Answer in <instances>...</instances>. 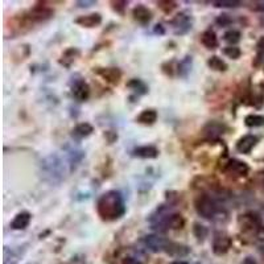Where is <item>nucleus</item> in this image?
<instances>
[{"label": "nucleus", "mask_w": 264, "mask_h": 264, "mask_svg": "<svg viewBox=\"0 0 264 264\" xmlns=\"http://www.w3.org/2000/svg\"><path fill=\"white\" fill-rule=\"evenodd\" d=\"M97 211L99 217L107 222L122 218L126 213V205L121 193L117 190H110L102 194L97 204Z\"/></svg>", "instance_id": "nucleus-1"}, {"label": "nucleus", "mask_w": 264, "mask_h": 264, "mask_svg": "<svg viewBox=\"0 0 264 264\" xmlns=\"http://www.w3.org/2000/svg\"><path fill=\"white\" fill-rule=\"evenodd\" d=\"M194 206H196L198 215H201V217H204L206 219L215 218L219 213V205L209 194H201V196L197 197Z\"/></svg>", "instance_id": "nucleus-2"}, {"label": "nucleus", "mask_w": 264, "mask_h": 264, "mask_svg": "<svg viewBox=\"0 0 264 264\" xmlns=\"http://www.w3.org/2000/svg\"><path fill=\"white\" fill-rule=\"evenodd\" d=\"M239 226L242 230L250 234H257L258 231L261 230L262 221L259 215L254 214V213H247L239 217Z\"/></svg>", "instance_id": "nucleus-3"}, {"label": "nucleus", "mask_w": 264, "mask_h": 264, "mask_svg": "<svg viewBox=\"0 0 264 264\" xmlns=\"http://www.w3.org/2000/svg\"><path fill=\"white\" fill-rule=\"evenodd\" d=\"M223 172L231 177L239 178V177H246L250 172V166L246 164L245 161H241V160H237V158H233L230 161L227 162L225 168H223Z\"/></svg>", "instance_id": "nucleus-4"}, {"label": "nucleus", "mask_w": 264, "mask_h": 264, "mask_svg": "<svg viewBox=\"0 0 264 264\" xmlns=\"http://www.w3.org/2000/svg\"><path fill=\"white\" fill-rule=\"evenodd\" d=\"M231 245H233V241L229 235L218 233V234H215L214 239H213V253L218 257H222V255L229 253Z\"/></svg>", "instance_id": "nucleus-5"}, {"label": "nucleus", "mask_w": 264, "mask_h": 264, "mask_svg": "<svg viewBox=\"0 0 264 264\" xmlns=\"http://www.w3.org/2000/svg\"><path fill=\"white\" fill-rule=\"evenodd\" d=\"M169 242L170 241L160 237V235H147L144 238V243L152 253H162V251L165 253L168 246H169Z\"/></svg>", "instance_id": "nucleus-6"}, {"label": "nucleus", "mask_w": 264, "mask_h": 264, "mask_svg": "<svg viewBox=\"0 0 264 264\" xmlns=\"http://www.w3.org/2000/svg\"><path fill=\"white\" fill-rule=\"evenodd\" d=\"M72 94L78 102H85L90 97V86L83 79H78L73 83Z\"/></svg>", "instance_id": "nucleus-7"}, {"label": "nucleus", "mask_w": 264, "mask_h": 264, "mask_svg": "<svg viewBox=\"0 0 264 264\" xmlns=\"http://www.w3.org/2000/svg\"><path fill=\"white\" fill-rule=\"evenodd\" d=\"M53 9L45 7V5H41V4H37L36 7H33L29 12V20L32 21H36V23H41V21H45V20L50 19L53 16Z\"/></svg>", "instance_id": "nucleus-8"}, {"label": "nucleus", "mask_w": 264, "mask_h": 264, "mask_svg": "<svg viewBox=\"0 0 264 264\" xmlns=\"http://www.w3.org/2000/svg\"><path fill=\"white\" fill-rule=\"evenodd\" d=\"M258 137L255 135H245L237 141V151L243 155H249L258 144Z\"/></svg>", "instance_id": "nucleus-9"}, {"label": "nucleus", "mask_w": 264, "mask_h": 264, "mask_svg": "<svg viewBox=\"0 0 264 264\" xmlns=\"http://www.w3.org/2000/svg\"><path fill=\"white\" fill-rule=\"evenodd\" d=\"M132 16H133V20L137 21L139 24H141V25H147L152 20L151 9H148L143 4H139V5H136L132 9Z\"/></svg>", "instance_id": "nucleus-10"}, {"label": "nucleus", "mask_w": 264, "mask_h": 264, "mask_svg": "<svg viewBox=\"0 0 264 264\" xmlns=\"http://www.w3.org/2000/svg\"><path fill=\"white\" fill-rule=\"evenodd\" d=\"M102 23V16L101 13H90V15H83L79 16L78 19H76V24L85 28H95V26L101 25Z\"/></svg>", "instance_id": "nucleus-11"}, {"label": "nucleus", "mask_w": 264, "mask_h": 264, "mask_svg": "<svg viewBox=\"0 0 264 264\" xmlns=\"http://www.w3.org/2000/svg\"><path fill=\"white\" fill-rule=\"evenodd\" d=\"M226 131V127L218 122H209L208 125L204 127V135L209 139H217L221 135H223Z\"/></svg>", "instance_id": "nucleus-12"}, {"label": "nucleus", "mask_w": 264, "mask_h": 264, "mask_svg": "<svg viewBox=\"0 0 264 264\" xmlns=\"http://www.w3.org/2000/svg\"><path fill=\"white\" fill-rule=\"evenodd\" d=\"M99 76L105 78L107 82L113 83V85H117L119 83L122 78V72L117 68H106V69H98L97 70Z\"/></svg>", "instance_id": "nucleus-13"}, {"label": "nucleus", "mask_w": 264, "mask_h": 264, "mask_svg": "<svg viewBox=\"0 0 264 264\" xmlns=\"http://www.w3.org/2000/svg\"><path fill=\"white\" fill-rule=\"evenodd\" d=\"M30 219H32V215L28 211H21V213L16 215L11 222V229H13V230H24V229L29 226Z\"/></svg>", "instance_id": "nucleus-14"}, {"label": "nucleus", "mask_w": 264, "mask_h": 264, "mask_svg": "<svg viewBox=\"0 0 264 264\" xmlns=\"http://www.w3.org/2000/svg\"><path fill=\"white\" fill-rule=\"evenodd\" d=\"M172 24H173L174 28H178L177 33L180 34L186 33V32L192 28V20H190L189 16L185 15V13H180V15L176 16L173 21H172Z\"/></svg>", "instance_id": "nucleus-15"}, {"label": "nucleus", "mask_w": 264, "mask_h": 264, "mask_svg": "<svg viewBox=\"0 0 264 264\" xmlns=\"http://www.w3.org/2000/svg\"><path fill=\"white\" fill-rule=\"evenodd\" d=\"M133 155L140 158H156L158 156V149L153 145H143L135 148Z\"/></svg>", "instance_id": "nucleus-16"}, {"label": "nucleus", "mask_w": 264, "mask_h": 264, "mask_svg": "<svg viewBox=\"0 0 264 264\" xmlns=\"http://www.w3.org/2000/svg\"><path fill=\"white\" fill-rule=\"evenodd\" d=\"M166 254H169L172 257H186L189 253H190V249H189L188 246L181 245V243H174V242H169V246H168V249L165 251Z\"/></svg>", "instance_id": "nucleus-17"}, {"label": "nucleus", "mask_w": 264, "mask_h": 264, "mask_svg": "<svg viewBox=\"0 0 264 264\" xmlns=\"http://www.w3.org/2000/svg\"><path fill=\"white\" fill-rule=\"evenodd\" d=\"M94 132L93 126L89 125V123H81V125H77L72 131V136L74 139H85L87 136H90L91 133Z\"/></svg>", "instance_id": "nucleus-18"}, {"label": "nucleus", "mask_w": 264, "mask_h": 264, "mask_svg": "<svg viewBox=\"0 0 264 264\" xmlns=\"http://www.w3.org/2000/svg\"><path fill=\"white\" fill-rule=\"evenodd\" d=\"M201 42L208 49H215L218 46V38H217V34H215L214 30H205L202 36H201Z\"/></svg>", "instance_id": "nucleus-19"}, {"label": "nucleus", "mask_w": 264, "mask_h": 264, "mask_svg": "<svg viewBox=\"0 0 264 264\" xmlns=\"http://www.w3.org/2000/svg\"><path fill=\"white\" fill-rule=\"evenodd\" d=\"M156 121H157V113L152 109L144 110V111H141L139 117L136 118V122H137V123L145 126L153 125Z\"/></svg>", "instance_id": "nucleus-20"}, {"label": "nucleus", "mask_w": 264, "mask_h": 264, "mask_svg": "<svg viewBox=\"0 0 264 264\" xmlns=\"http://www.w3.org/2000/svg\"><path fill=\"white\" fill-rule=\"evenodd\" d=\"M77 56H79V50L76 49V48H70V49H68L64 54H62V57H61L60 60V64L66 66V68H69V66L76 61Z\"/></svg>", "instance_id": "nucleus-21"}, {"label": "nucleus", "mask_w": 264, "mask_h": 264, "mask_svg": "<svg viewBox=\"0 0 264 264\" xmlns=\"http://www.w3.org/2000/svg\"><path fill=\"white\" fill-rule=\"evenodd\" d=\"M208 66L215 72H226L227 64L218 56H213L208 60Z\"/></svg>", "instance_id": "nucleus-22"}, {"label": "nucleus", "mask_w": 264, "mask_h": 264, "mask_svg": "<svg viewBox=\"0 0 264 264\" xmlns=\"http://www.w3.org/2000/svg\"><path fill=\"white\" fill-rule=\"evenodd\" d=\"M263 61H264V37H261L257 44V56L254 58L253 65L255 68H258V66H261V65L263 64Z\"/></svg>", "instance_id": "nucleus-23"}, {"label": "nucleus", "mask_w": 264, "mask_h": 264, "mask_svg": "<svg viewBox=\"0 0 264 264\" xmlns=\"http://www.w3.org/2000/svg\"><path fill=\"white\" fill-rule=\"evenodd\" d=\"M245 125L247 127H262L264 126V117L257 115V114H250L245 118Z\"/></svg>", "instance_id": "nucleus-24"}, {"label": "nucleus", "mask_w": 264, "mask_h": 264, "mask_svg": "<svg viewBox=\"0 0 264 264\" xmlns=\"http://www.w3.org/2000/svg\"><path fill=\"white\" fill-rule=\"evenodd\" d=\"M127 86H129L132 91L137 93V94H145L148 91L147 85H145L143 81H140V79H131V81L127 83Z\"/></svg>", "instance_id": "nucleus-25"}, {"label": "nucleus", "mask_w": 264, "mask_h": 264, "mask_svg": "<svg viewBox=\"0 0 264 264\" xmlns=\"http://www.w3.org/2000/svg\"><path fill=\"white\" fill-rule=\"evenodd\" d=\"M241 32L239 30H235V29H231V30H227L226 33L223 34V40L226 42H229L231 46H234L235 44H238V42L241 41Z\"/></svg>", "instance_id": "nucleus-26"}, {"label": "nucleus", "mask_w": 264, "mask_h": 264, "mask_svg": "<svg viewBox=\"0 0 264 264\" xmlns=\"http://www.w3.org/2000/svg\"><path fill=\"white\" fill-rule=\"evenodd\" d=\"M190 68H192V57L186 56L184 60L178 64V66H177L178 74L182 77H186L188 76V73L190 72Z\"/></svg>", "instance_id": "nucleus-27"}, {"label": "nucleus", "mask_w": 264, "mask_h": 264, "mask_svg": "<svg viewBox=\"0 0 264 264\" xmlns=\"http://www.w3.org/2000/svg\"><path fill=\"white\" fill-rule=\"evenodd\" d=\"M193 233L196 235V238L198 241H204L205 238L208 237V229L200 223H194V227H193Z\"/></svg>", "instance_id": "nucleus-28"}, {"label": "nucleus", "mask_w": 264, "mask_h": 264, "mask_svg": "<svg viewBox=\"0 0 264 264\" xmlns=\"http://www.w3.org/2000/svg\"><path fill=\"white\" fill-rule=\"evenodd\" d=\"M214 7L218 8H237L241 5V1H235V0H219V1H213Z\"/></svg>", "instance_id": "nucleus-29"}, {"label": "nucleus", "mask_w": 264, "mask_h": 264, "mask_svg": "<svg viewBox=\"0 0 264 264\" xmlns=\"http://www.w3.org/2000/svg\"><path fill=\"white\" fill-rule=\"evenodd\" d=\"M223 54L231 58V60H238L241 57L242 52L238 46H227V48L223 49Z\"/></svg>", "instance_id": "nucleus-30"}, {"label": "nucleus", "mask_w": 264, "mask_h": 264, "mask_svg": "<svg viewBox=\"0 0 264 264\" xmlns=\"http://www.w3.org/2000/svg\"><path fill=\"white\" fill-rule=\"evenodd\" d=\"M157 4L158 7L161 8L165 13H169V12H172L174 8L177 7V3H176V1H168V0H165V1H158Z\"/></svg>", "instance_id": "nucleus-31"}, {"label": "nucleus", "mask_w": 264, "mask_h": 264, "mask_svg": "<svg viewBox=\"0 0 264 264\" xmlns=\"http://www.w3.org/2000/svg\"><path fill=\"white\" fill-rule=\"evenodd\" d=\"M215 21H217V24H218L219 26H227V25H230V24L233 23V19L230 17V15L223 13V15H219Z\"/></svg>", "instance_id": "nucleus-32"}, {"label": "nucleus", "mask_w": 264, "mask_h": 264, "mask_svg": "<svg viewBox=\"0 0 264 264\" xmlns=\"http://www.w3.org/2000/svg\"><path fill=\"white\" fill-rule=\"evenodd\" d=\"M111 4H113V8L115 11L119 12V13H123L126 5H127V1H113Z\"/></svg>", "instance_id": "nucleus-33"}, {"label": "nucleus", "mask_w": 264, "mask_h": 264, "mask_svg": "<svg viewBox=\"0 0 264 264\" xmlns=\"http://www.w3.org/2000/svg\"><path fill=\"white\" fill-rule=\"evenodd\" d=\"M94 4H97V1H77V5L81 8H87V7H91V5H94Z\"/></svg>", "instance_id": "nucleus-34"}, {"label": "nucleus", "mask_w": 264, "mask_h": 264, "mask_svg": "<svg viewBox=\"0 0 264 264\" xmlns=\"http://www.w3.org/2000/svg\"><path fill=\"white\" fill-rule=\"evenodd\" d=\"M123 264H141L140 263L137 259H135V258H132V257H127L123 259Z\"/></svg>", "instance_id": "nucleus-35"}, {"label": "nucleus", "mask_w": 264, "mask_h": 264, "mask_svg": "<svg viewBox=\"0 0 264 264\" xmlns=\"http://www.w3.org/2000/svg\"><path fill=\"white\" fill-rule=\"evenodd\" d=\"M242 264H257V262H255V259H254V258L247 257L245 259V261H243V263H242Z\"/></svg>", "instance_id": "nucleus-36"}, {"label": "nucleus", "mask_w": 264, "mask_h": 264, "mask_svg": "<svg viewBox=\"0 0 264 264\" xmlns=\"http://www.w3.org/2000/svg\"><path fill=\"white\" fill-rule=\"evenodd\" d=\"M170 264H188L186 262H181V261H176V262H172Z\"/></svg>", "instance_id": "nucleus-37"}]
</instances>
